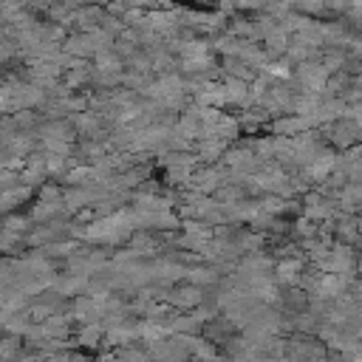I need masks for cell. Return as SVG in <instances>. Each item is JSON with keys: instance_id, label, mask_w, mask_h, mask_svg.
<instances>
[{"instance_id": "6da1fadb", "label": "cell", "mask_w": 362, "mask_h": 362, "mask_svg": "<svg viewBox=\"0 0 362 362\" xmlns=\"http://www.w3.org/2000/svg\"><path fill=\"white\" fill-rule=\"evenodd\" d=\"M317 130L325 136V144H331L334 150H348L351 144L359 141V124L351 116H339L337 122L320 124Z\"/></svg>"}, {"instance_id": "7a4b0ae2", "label": "cell", "mask_w": 362, "mask_h": 362, "mask_svg": "<svg viewBox=\"0 0 362 362\" xmlns=\"http://www.w3.org/2000/svg\"><path fill=\"white\" fill-rule=\"evenodd\" d=\"M325 82H328V68L320 59H305V62H297L294 65L291 85L297 90H322Z\"/></svg>"}, {"instance_id": "3957f363", "label": "cell", "mask_w": 362, "mask_h": 362, "mask_svg": "<svg viewBox=\"0 0 362 362\" xmlns=\"http://www.w3.org/2000/svg\"><path fill=\"white\" fill-rule=\"evenodd\" d=\"M356 252H354V243H342V240H334L331 243V252L322 263H317L322 272H337V274H356Z\"/></svg>"}, {"instance_id": "277c9868", "label": "cell", "mask_w": 362, "mask_h": 362, "mask_svg": "<svg viewBox=\"0 0 362 362\" xmlns=\"http://www.w3.org/2000/svg\"><path fill=\"white\" fill-rule=\"evenodd\" d=\"M164 300L175 308V311H192L195 305H201L204 300H206V294H204V286H198V283H184V286H175V288H170L167 294H164Z\"/></svg>"}, {"instance_id": "5b68a950", "label": "cell", "mask_w": 362, "mask_h": 362, "mask_svg": "<svg viewBox=\"0 0 362 362\" xmlns=\"http://www.w3.org/2000/svg\"><path fill=\"white\" fill-rule=\"evenodd\" d=\"M305 266H308L305 255H286V257H277V260H274V280H277L280 286H297Z\"/></svg>"}, {"instance_id": "8992f818", "label": "cell", "mask_w": 362, "mask_h": 362, "mask_svg": "<svg viewBox=\"0 0 362 362\" xmlns=\"http://www.w3.org/2000/svg\"><path fill=\"white\" fill-rule=\"evenodd\" d=\"M62 48L68 51V54H74V57H85V59H93V54L99 51V40H96V34H93V28L90 31H74V34H68L65 40H62Z\"/></svg>"}, {"instance_id": "52a82bcc", "label": "cell", "mask_w": 362, "mask_h": 362, "mask_svg": "<svg viewBox=\"0 0 362 362\" xmlns=\"http://www.w3.org/2000/svg\"><path fill=\"white\" fill-rule=\"evenodd\" d=\"M311 119L300 116V113H280V116H272L269 122V133L272 136H297L303 130H311Z\"/></svg>"}, {"instance_id": "ba28073f", "label": "cell", "mask_w": 362, "mask_h": 362, "mask_svg": "<svg viewBox=\"0 0 362 362\" xmlns=\"http://www.w3.org/2000/svg\"><path fill=\"white\" fill-rule=\"evenodd\" d=\"M74 342H76L82 351H99L102 342H105V325H102L99 320L82 322L79 331H76V337H74Z\"/></svg>"}, {"instance_id": "9c48e42d", "label": "cell", "mask_w": 362, "mask_h": 362, "mask_svg": "<svg viewBox=\"0 0 362 362\" xmlns=\"http://www.w3.org/2000/svg\"><path fill=\"white\" fill-rule=\"evenodd\" d=\"M223 93H226V105L232 107H249V82L240 76H223Z\"/></svg>"}, {"instance_id": "30bf717a", "label": "cell", "mask_w": 362, "mask_h": 362, "mask_svg": "<svg viewBox=\"0 0 362 362\" xmlns=\"http://www.w3.org/2000/svg\"><path fill=\"white\" fill-rule=\"evenodd\" d=\"M68 311H71V317H74L79 325H82V322H93V320H99V317H102L99 303H96L90 294H85V291L74 297V303H71V308H68Z\"/></svg>"}, {"instance_id": "8fae6325", "label": "cell", "mask_w": 362, "mask_h": 362, "mask_svg": "<svg viewBox=\"0 0 362 362\" xmlns=\"http://www.w3.org/2000/svg\"><path fill=\"white\" fill-rule=\"evenodd\" d=\"M334 240L356 243V240H359V215H345V212H339V215L334 218Z\"/></svg>"}, {"instance_id": "7c38bea8", "label": "cell", "mask_w": 362, "mask_h": 362, "mask_svg": "<svg viewBox=\"0 0 362 362\" xmlns=\"http://www.w3.org/2000/svg\"><path fill=\"white\" fill-rule=\"evenodd\" d=\"M351 28H348V23H339V20H322V42H325V48L328 45H339V48H345L348 42H351Z\"/></svg>"}, {"instance_id": "4fadbf2b", "label": "cell", "mask_w": 362, "mask_h": 362, "mask_svg": "<svg viewBox=\"0 0 362 362\" xmlns=\"http://www.w3.org/2000/svg\"><path fill=\"white\" fill-rule=\"evenodd\" d=\"M320 57H322V48H320V45H311V42H305V40H300V37H291V42H288V48H286V59H288L291 65L305 62V59H320Z\"/></svg>"}, {"instance_id": "5bb4252c", "label": "cell", "mask_w": 362, "mask_h": 362, "mask_svg": "<svg viewBox=\"0 0 362 362\" xmlns=\"http://www.w3.org/2000/svg\"><path fill=\"white\" fill-rule=\"evenodd\" d=\"M226 147H229V144H226L223 139H198V141H195V153H198L201 164H218V161L223 158Z\"/></svg>"}, {"instance_id": "9a60e30c", "label": "cell", "mask_w": 362, "mask_h": 362, "mask_svg": "<svg viewBox=\"0 0 362 362\" xmlns=\"http://www.w3.org/2000/svg\"><path fill=\"white\" fill-rule=\"evenodd\" d=\"M102 17H105V6H96V3H85L79 8H74V25H79L82 31H90L96 25H102Z\"/></svg>"}, {"instance_id": "2e32d148", "label": "cell", "mask_w": 362, "mask_h": 362, "mask_svg": "<svg viewBox=\"0 0 362 362\" xmlns=\"http://www.w3.org/2000/svg\"><path fill=\"white\" fill-rule=\"evenodd\" d=\"M288 42H291V34H288L283 25H277V28H274L269 37H263V48H266L269 59L286 57V48H288Z\"/></svg>"}, {"instance_id": "e0dca14e", "label": "cell", "mask_w": 362, "mask_h": 362, "mask_svg": "<svg viewBox=\"0 0 362 362\" xmlns=\"http://www.w3.org/2000/svg\"><path fill=\"white\" fill-rule=\"evenodd\" d=\"M187 280L189 283H198V286H215L221 283V272L215 269V263H204V266H189L187 269Z\"/></svg>"}, {"instance_id": "ac0fdd59", "label": "cell", "mask_w": 362, "mask_h": 362, "mask_svg": "<svg viewBox=\"0 0 362 362\" xmlns=\"http://www.w3.org/2000/svg\"><path fill=\"white\" fill-rule=\"evenodd\" d=\"M280 308H286L288 314H297L303 308H308V291L300 286H288V291H283V303Z\"/></svg>"}, {"instance_id": "d6986e66", "label": "cell", "mask_w": 362, "mask_h": 362, "mask_svg": "<svg viewBox=\"0 0 362 362\" xmlns=\"http://www.w3.org/2000/svg\"><path fill=\"white\" fill-rule=\"evenodd\" d=\"M93 68L96 71H124V59L116 54V48H102L93 54Z\"/></svg>"}, {"instance_id": "ffe728a7", "label": "cell", "mask_w": 362, "mask_h": 362, "mask_svg": "<svg viewBox=\"0 0 362 362\" xmlns=\"http://www.w3.org/2000/svg\"><path fill=\"white\" fill-rule=\"evenodd\" d=\"M90 76H93V65H85V68H68L62 74V82L71 88V90H79L85 85H90Z\"/></svg>"}, {"instance_id": "44dd1931", "label": "cell", "mask_w": 362, "mask_h": 362, "mask_svg": "<svg viewBox=\"0 0 362 362\" xmlns=\"http://www.w3.org/2000/svg\"><path fill=\"white\" fill-rule=\"evenodd\" d=\"M218 139H223L226 144H232V141H238L240 139V122H238V116H229V113H223L221 116V122H218Z\"/></svg>"}, {"instance_id": "7402d4cb", "label": "cell", "mask_w": 362, "mask_h": 362, "mask_svg": "<svg viewBox=\"0 0 362 362\" xmlns=\"http://www.w3.org/2000/svg\"><path fill=\"white\" fill-rule=\"evenodd\" d=\"M226 31L235 34V37H243V40H257L255 17H232V20L226 23Z\"/></svg>"}, {"instance_id": "603a6c76", "label": "cell", "mask_w": 362, "mask_h": 362, "mask_svg": "<svg viewBox=\"0 0 362 362\" xmlns=\"http://www.w3.org/2000/svg\"><path fill=\"white\" fill-rule=\"evenodd\" d=\"M54 215H62V204H51V201H37L34 206H31V212H28V218L34 221V223H45V221H51Z\"/></svg>"}, {"instance_id": "cb8c5ba5", "label": "cell", "mask_w": 362, "mask_h": 362, "mask_svg": "<svg viewBox=\"0 0 362 362\" xmlns=\"http://www.w3.org/2000/svg\"><path fill=\"white\" fill-rule=\"evenodd\" d=\"M314 235H320V223L300 212V215L291 221V238L303 240V238H314Z\"/></svg>"}, {"instance_id": "d4e9b609", "label": "cell", "mask_w": 362, "mask_h": 362, "mask_svg": "<svg viewBox=\"0 0 362 362\" xmlns=\"http://www.w3.org/2000/svg\"><path fill=\"white\" fill-rule=\"evenodd\" d=\"M40 147H42L45 153L74 156V139H62V136H45V139H40Z\"/></svg>"}, {"instance_id": "484cf974", "label": "cell", "mask_w": 362, "mask_h": 362, "mask_svg": "<svg viewBox=\"0 0 362 362\" xmlns=\"http://www.w3.org/2000/svg\"><path fill=\"white\" fill-rule=\"evenodd\" d=\"M11 122H14L17 130H34L40 124V116L34 113V107H20V110L11 113Z\"/></svg>"}, {"instance_id": "4316f807", "label": "cell", "mask_w": 362, "mask_h": 362, "mask_svg": "<svg viewBox=\"0 0 362 362\" xmlns=\"http://www.w3.org/2000/svg\"><path fill=\"white\" fill-rule=\"evenodd\" d=\"M93 175V164H82V161H76L74 167H68L65 170V184H85L88 178Z\"/></svg>"}, {"instance_id": "83f0119b", "label": "cell", "mask_w": 362, "mask_h": 362, "mask_svg": "<svg viewBox=\"0 0 362 362\" xmlns=\"http://www.w3.org/2000/svg\"><path fill=\"white\" fill-rule=\"evenodd\" d=\"M28 297H31V294H25L23 288L8 291V294L3 297V308L11 311V314H14V311H25V308H28Z\"/></svg>"}, {"instance_id": "f1b7e54d", "label": "cell", "mask_w": 362, "mask_h": 362, "mask_svg": "<svg viewBox=\"0 0 362 362\" xmlns=\"http://www.w3.org/2000/svg\"><path fill=\"white\" fill-rule=\"evenodd\" d=\"M291 6L308 17H322L328 11V0H294Z\"/></svg>"}, {"instance_id": "f546056e", "label": "cell", "mask_w": 362, "mask_h": 362, "mask_svg": "<svg viewBox=\"0 0 362 362\" xmlns=\"http://www.w3.org/2000/svg\"><path fill=\"white\" fill-rule=\"evenodd\" d=\"M37 195H40L42 201H51V204H62V195H65V189H62V187H57V184H40Z\"/></svg>"}, {"instance_id": "4dcf8cb0", "label": "cell", "mask_w": 362, "mask_h": 362, "mask_svg": "<svg viewBox=\"0 0 362 362\" xmlns=\"http://www.w3.org/2000/svg\"><path fill=\"white\" fill-rule=\"evenodd\" d=\"M51 311H54V308H51L48 303H42V300H37L34 305H28V317H31V322H45Z\"/></svg>"}, {"instance_id": "1f68e13d", "label": "cell", "mask_w": 362, "mask_h": 362, "mask_svg": "<svg viewBox=\"0 0 362 362\" xmlns=\"http://www.w3.org/2000/svg\"><path fill=\"white\" fill-rule=\"evenodd\" d=\"M17 354H23V348H20V337L8 334L6 339H0V356H17Z\"/></svg>"}, {"instance_id": "d6a6232c", "label": "cell", "mask_w": 362, "mask_h": 362, "mask_svg": "<svg viewBox=\"0 0 362 362\" xmlns=\"http://www.w3.org/2000/svg\"><path fill=\"white\" fill-rule=\"evenodd\" d=\"M124 25H127V23H124L122 17H113V14H107V11H105V17H102V28H105L107 34H113V37H119Z\"/></svg>"}, {"instance_id": "836d02e7", "label": "cell", "mask_w": 362, "mask_h": 362, "mask_svg": "<svg viewBox=\"0 0 362 362\" xmlns=\"http://www.w3.org/2000/svg\"><path fill=\"white\" fill-rule=\"evenodd\" d=\"M266 3L263 0H235V11H246V14H257L263 11Z\"/></svg>"}, {"instance_id": "e575fe53", "label": "cell", "mask_w": 362, "mask_h": 362, "mask_svg": "<svg viewBox=\"0 0 362 362\" xmlns=\"http://www.w3.org/2000/svg\"><path fill=\"white\" fill-rule=\"evenodd\" d=\"M345 48H348V54H351V57L362 59V37H356V34H354V37H351V42H348Z\"/></svg>"}, {"instance_id": "d590c367", "label": "cell", "mask_w": 362, "mask_h": 362, "mask_svg": "<svg viewBox=\"0 0 362 362\" xmlns=\"http://www.w3.org/2000/svg\"><path fill=\"white\" fill-rule=\"evenodd\" d=\"M359 243H362V215H359Z\"/></svg>"}]
</instances>
